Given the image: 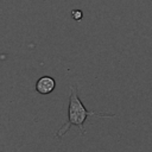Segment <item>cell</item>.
Instances as JSON below:
<instances>
[{
	"label": "cell",
	"instance_id": "7a4b0ae2",
	"mask_svg": "<svg viewBox=\"0 0 152 152\" xmlns=\"http://www.w3.org/2000/svg\"><path fill=\"white\" fill-rule=\"evenodd\" d=\"M55 87H56V81L50 76H43L36 83V90L42 95L50 94L51 91H53Z\"/></svg>",
	"mask_w": 152,
	"mask_h": 152
},
{
	"label": "cell",
	"instance_id": "3957f363",
	"mask_svg": "<svg viewBox=\"0 0 152 152\" xmlns=\"http://www.w3.org/2000/svg\"><path fill=\"white\" fill-rule=\"evenodd\" d=\"M71 15H72V18H74L75 20H81L82 17H83V13H82L81 10H72Z\"/></svg>",
	"mask_w": 152,
	"mask_h": 152
},
{
	"label": "cell",
	"instance_id": "6da1fadb",
	"mask_svg": "<svg viewBox=\"0 0 152 152\" xmlns=\"http://www.w3.org/2000/svg\"><path fill=\"white\" fill-rule=\"evenodd\" d=\"M88 116H99V118H115L114 114H103L96 112H89L77 95V88H70V97H69V110H68V121L57 131L56 137L62 138L71 126H76L80 128L81 134H84V124Z\"/></svg>",
	"mask_w": 152,
	"mask_h": 152
}]
</instances>
